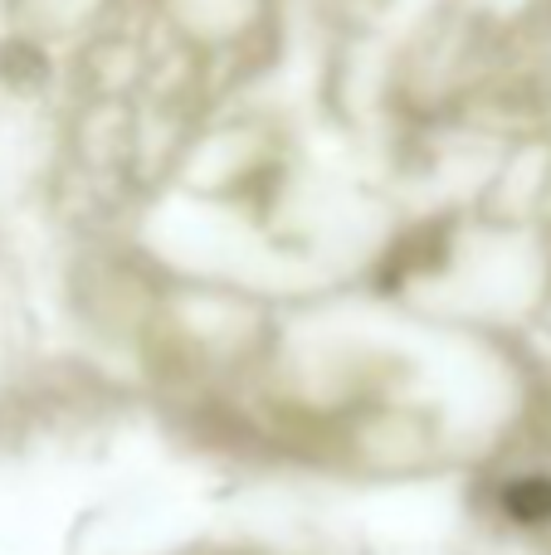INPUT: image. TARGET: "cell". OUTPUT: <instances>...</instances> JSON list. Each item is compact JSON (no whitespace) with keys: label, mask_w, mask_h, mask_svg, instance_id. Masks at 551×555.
<instances>
[{"label":"cell","mask_w":551,"mask_h":555,"mask_svg":"<svg viewBox=\"0 0 551 555\" xmlns=\"http://www.w3.org/2000/svg\"><path fill=\"white\" fill-rule=\"evenodd\" d=\"M503 512L513 521H523V527H542V521H551V478L527 473V478L508 482L503 488Z\"/></svg>","instance_id":"1"}]
</instances>
